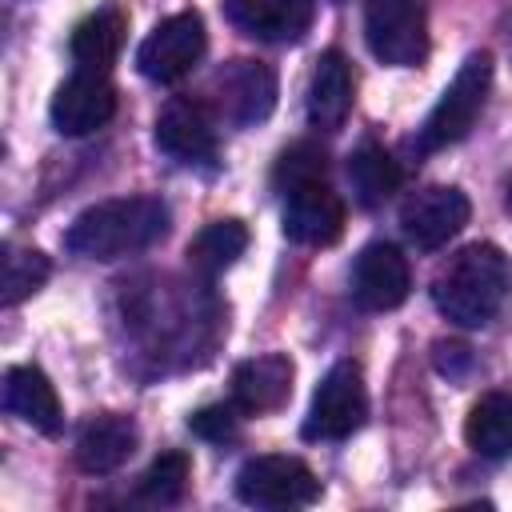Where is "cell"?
Segmentation results:
<instances>
[{"label": "cell", "instance_id": "5bb4252c", "mask_svg": "<svg viewBox=\"0 0 512 512\" xmlns=\"http://www.w3.org/2000/svg\"><path fill=\"white\" fill-rule=\"evenodd\" d=\"M292 360L284 352H264L252 360H240L232 368V404L244 416H264L288 404L292 396Z\"/></svg>", "mask_w": 512, "mask_h": 512}, {"label": "cell", "instance_id": "3957f363", "mask_svg": "<svg viewBox=\"0 0 512 512\" xmlns=\"http://www.w3.org/2000/svg\"><path fill=\"white\" fill-rule=\"evenodd\" d=\"M488 88H492V52L464 56V64L456 68V76L440 92L436 108L428 112V120H424V128L412 144L420 152H436V148H448V144L464 140L472 132V124L480 120V112H484Z\"/></svg>", "mask_w": 512, "mask_h": 512}, {"label": "cell", "instance_id": "cb8c5ba5", "mask_svg": "<svg viewBox=\"0 0 512 512\" xmlns=\"http://www.w3.org/2000/svg\"><path fill=\"white\" fill-rule=\"evenodd\" d=\"M48 272H52V264H48L44 252H36V248H12L8 244L4 248V292H0L4 308H16L36 288H44Z\"/></svg>", "mask_w": 512, "mask_h": 512}, {"label": "cell", "instance_id": "9a60e30c", "mask_svg": "<svg viewBox=\"0 0 512 512\" xmlns=\"http://www.w3.org/2000/svg\"><path fill=\"white\" fill-rule=\"evenodd\" d=\"M224 16L252 40L292 44L312 24V0H224Z\"/></svg>", "mask_w": 512, "mask_h": 512}, {"label": "cell", "instance_id": "277c9868", "mask_svg": "<svg viewBox=\"0 0 512 512\" xmlns=\"http://www.w3.org/2000/svg\"><path fill=\"white\" fill-rule=\"evenodd\" d=\"M364 420H368L364 372L356 360H336L320 376L300 432L304 440H348L352 432H360Z\"/></svg>", "mask_w": 512, "mask_h": 512}, {"label": "cell", "instance_id": "4316f807", "mask_svg": "<svg viewBox=\"0 0 512 512\" xmlns=\"http://www.w3.org/2000/svg\"><path fill=\"white\" fill-rule=\"evenodd\" d=\"M468 364H472L468 344H456V340H440V344H436V368H440L444 376H464Z\"/></svg>", "mask_w": 512, "mask_h": 512}, {"label": "cell", "instance_id": "ac0fdd59", "mask_svg": "<svg viewBox=\"0 0 512 512\" xmlns=\"http://www.w3.org/2000/svg\"><path fill=\"white\" fill-rule=\"evenodd\" d=\"M304 112H308V124L320 128V132H336L348 120V112H352V68L336 48L320 52V60L312 68V80H308Z\"/></svg>", "mask_w": 512, "mask_h": 512}, {"label": "cell", "instance_id": "6da1fadb", "mask_svg": "<svg viewBox=\"0 0 512 512\" xmlns=\"http://www.w3.org/2000/svg\"><path fill=\"white\" fill-rule=\"evenodd\" d=\"M172 232V212L160 196H116L84 208L68 232L64 248L84 260H124L156 248Z\"/></svg>", "mask_w": 512, "mask_h": 512}, {"label": "cell", "instance_id": "484cf974", "mask_svg": "<svg viewBox=\"0 0 512 512\" xmlns=\"http://www.w3.org/2000/svg\"><path fill=\"white\" fill-rule=\"evenodd\" d=\"M240 408L228 400V404H204V408H196L192 416H188V428L200 436V440H208V444H228V440H236L240 436Z\"/></svg>", "mask_w": 512, "mask_h": 512}, {"label": "cell", "instance_id": "7c38bea8", "mask_svg": "<svg viewBox=\"0 0 512 512\" xmlns=\"http://www.w3.org/2000/svg\"><path fill=\"white\" fill-rule=\"evenodd\" d=\"M408 292H412L408 256L388 240L364 244L352 264V300L368 312H388V308H400Z\"/></svg>", "mask_w": 512, "mask_h": 512}, {"label": "cell", "instance_id": "8fae6325", "mask_svg": "<svg viewBox=\"0 0 512 512\" xmlns=\"http://www.w3.org/2000/svg\"><path fill=\"white\" fill-rule=\"evenodd\" d=\"M280 228L288 240L308 248H328L344 236V200L328 188V180H308L284 192Z\"/></svg>", "mask_w": 512, "mask_h": 512}, {"label": "cell", "instance_id": "4fadbf2b", "mask_svg": "<svg viewBox=\"0 0 512 512\" xmlns=\"http://www.w3.org/2000/svg\"><path fill=\"white\" fill-rule=\"evenodd\" d=\"M48 116L60 136H88L116 116V88L104 72H76L56 88Z\"/></svg>", "mask_w": 512, "mask_h": 512}, {"label": "cell", "instance_id": "d6986e66", "mask_svg": "<svg viewBox=\"0 0 512 512\" xmlns=\"http://www.w3.org/2000/svg\"><path fill=\"white\" fill-rule=\"evenodd\" d=\"M124 12L120 8H96L92 16H84L76 28H72V40H68V52L76 60L80 72H104L116 64L120 48H124Z\"/></svg>", "mask_w": 512, "mask_h": 512}, {"label": "cell", "instance_id": "e0dca14e", "mask_svg": "<svg viewBox=\"0 0 512 512\" xmlns=\"http://www.w3.org/2000/svg\"><path fill=\"white\" fill-rule=\"evenodd\" d=\"M136 440H140V432H136L132 416L100 412L76 436V464L88 476H108L120 464H128V456L136 452Z\"/></svg>", "mask_w": 512, "mask_h": 512}, {"label": "cell", "instance_id": "83f0119b", "mask_svg": "<svg viewBox=\"0 0 512 512\" xmlns=\"http://www.w3.org/2000/svg\"><path fill=\"white\" fill-rule=\"evenodd\" d=\"M508 208H512V188H508Z\"/></svg>", "mask_w": 512, "mask_h": 512}, {"label": "cell", "instance_id": "30bf717a", "mask_svg": "<svg viewBox=\"0 0 512 512\" xmlns=\"http://www.w3.org/2000/svg\"><path fill=\"white\" fill-rule=\"evenodd\" d=\"M276 108V72L264 60H232L216 72V112L236 128H256Z\"/></svg>", "mask_w": 512, "mask_h": 512}, {"label": "cell", "instance_id": "9c48e42d", "mask_svg": "<svg viewBox=\"0 0 512 512\" xmlns=\"http://www.w3.org/2000/svg\"><path fill=\"white\" fill-rule=\"evenodd\" d=\"M468 216H472V204L456 184H428L400 204V228L424 252L444 248L468 224Z\"/></svg>", "mask_w": 512, "mask_h": 512}, {"label": "cell", "instance_id": "2e32d148", "mask_svg": "<svg viewBox=\"0 0 512 512\" xmlns=\"http://www.w3.org/2000/svg\"><path fill=\"white\" fill-rule=\"evenodd\" d=\"M4 408L16 420H24L28 428H36L40 436H60V428H64L60 396L36 364H16L4 372Z\"/></svg>", "mask_w": 512, "mask_h": 512}, {"label": "cell", "instance_id": "7402d4cb", "mask_svg": "<svg viewBox=\"0 0 512 512\" xmlns=\"http://www.w3.org/2000/svg\"><path fill=\"white\" fill-rule=\"evenodd\" d=\"M248 248V228L240 220H212L188 240V264L200 276H220Z\"/></svg>", "mask_w": 512, "mask_h": 512}, {"label": "cell", "instance_id": "603a6c76", "mask_svg": "<svg viewBox=\"0 0 512 512\" xmlns=\"http://www.w3.org/2000/svg\"><path fill=\"white\" fill-rule=\"evenodd\" d=\"M188 476H192V464H188L184 452H160L144 468V476L136 480V496L144 504H156V508L176 504L184 496V488H188Z\"/></svg>", "mask_w": 512, "mask_h": 512}, {"label": "cell", "instance_id": "44dd1931", "mask_svg": "<svg viewBox=\"0 0 512 512\" xmlns=\"http://www.w3.org/2000/svg\"><path fill=\"white\" fill-rule=\"evenodd\" d=\"M348 184L360 208H380L400 188V164L380 144L368 140L348 156Z\"/></svg>", "mask_w": 512, "mask_h": 512}, {"label": "cell", "instance_id": "ffe728a7", "mask_svg": "<svg viewBox=\"0 0 512 512\" xmlns=\"http://www.w3.org/2000/svg\"><path fill=\"white\" fill-rule=\"evenodd\" d=\"M464 440L484 460L512 456V392H484L464 420Z\"/></svg>", "mask_w": 512, "mask_h": 512}, {"label": "cell", "instance_id": "7a4b0ae2", "mask_svg": "<svg viewBox=\"0 0 512 512\" xmlns=\"http://www.w3.org/2000/svg\"><path fill=\"white\" fill-rule=\"evenodd\" d=\"M512 268L496 244H468L460 248L444 272L432 280V304L460 328H484L508 300Z\"/></svg>", "mask_w": 512, "mask_h": 512}, {"label": "cell", "instance_id": "d4e9b609", "mask_svg": "<svg viewBox=\"0 0 512 512\" xmlns=\"http://www.w3.org/2000/svg\"><path fill=\"white\" fill-rule=\"evenodd\" d=\"M324 172H328V156H324V148L300 140V144H292V148L280 152V160H276V168H272V184H276V192L284 196V192H292L296 184L324 180Z\"/></svg>", "mask_w": 512, "mask_h": 512}, {"label": "cell", "instance_id": "5b68a950", "mask_svg": "<svg viewBox=\"0 0 512 512\" xmlns=\"http://www.w3.org/2000/svg\"><path fill=\"white\" fill-rule=\"evenodd\" d=\"M364 40L388 68H416L428 56V12L420 0H368Z\"/></svg>", "mask_w": 512, "mask_h": 512}, {"label": "cell", "instance_id": "52a82bcc", "mask_svg": "<svg viewBox=\"0 0 512 512\" xmlns=\"http://www.w3.org/2000/svg\"><path fill=\"white\" fill-rule=\"evenodd\" d=\"M204 48H208V32H204L200 12H176V16L160 20L140 40L136 68L152 84H176V80H184L200 64Z\"/></svg>", "mask_w": 512, "mask_h": 512}, {"label": "cell", "instance_id": "ba28073f", "mask_svg": "<svg viewBox=\"0 0 512 512\" xmlns=\"http://www.w3.org/2000/svg\"><path fill=\"white\" fill-rule=\"evenodd\" d=\"M156 148L164 156H172L176 164L184 168H204L212 172L216 168V156H220V144H216V128H212V116L200 100H188V96H176L160 108L156 116Z\"/></svg>", "mask_w": 512, "mask_h": 512}, {"label": "cell", "instance_id": "8992f818", "mask_svg": "<svg viewBox=\"0 0 512 512\" xmlns=\"http://www.w3.org/2000/svg\"><path fill=\"white\" fill-rule=\"evenodd\" d=\"M236 496L252 508H308L320 500V480L300 456H252L236 472Z\"/></svg>", "mask_w": 512, "mask_h": 512}]
</instances>
